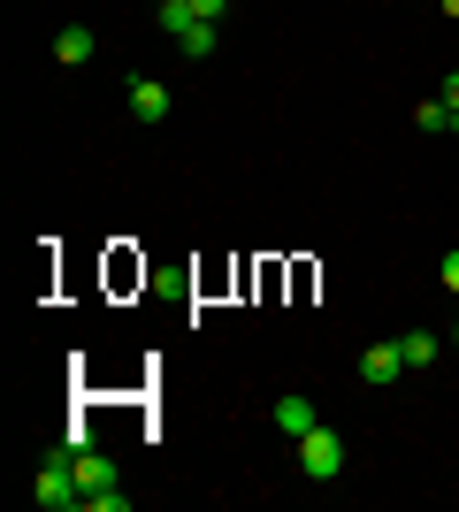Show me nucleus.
<instances>
[{
	"label": "nucleus",
	"instance_id": "nucleus-3",
	"mask_svg": "<svg viewBox=\"0 0 459 512\" xmlns=\"http://www.w3.org/2000/svg\"><path fill=\"white\" fill-rule=\"evenodd\" d=\"M398 375H406V352H398V337H383V344H368V352H360V383H368V390H391Z\"/></svg>",
	"mask_w": 459,
	"mask_h": 512
},
{
	"label": "nucleus",
	"instance_id": "nucleus-13",
	"mask_svg": "<svg viewBox=\"0 0 459 512\" xmlns=\"http://www.w3.org/2000/svg\"><path fill=\"white\" fill-rule=\"evenodd\" d=\"M444 291L459 299V253H444Z\"/></svg>",
	"mask_w": 459,
	"mask_h": 512
},
{
	"label": "nucleus",
	"instance_id": "nucleus-9",
	"mask_svg": "<svg viewBox=\"0 0 459 512\" xmlns=\"http://www.w3.org/2000/svg\"><path fill=\"white\" fill-rule=\"evenodd\" d=\"M414 130H429V138H452V130H459V115H452L444 100H421V107H414Z\"/></svg>",
	"mask_w": 459,
	"mask_h": 512
},
{
	"label": "nucleus",
	"instance_id": "nucleus-6",
	"mask_svg": "<svg viewBox=\"0 0 459 512\" xmlns=\"http://www.w3.org/2000/svg\"><path fill=\"white\" fill-rule=\"evenodd\" d=\"M69 467H77V490H115V482H123V474H115V459L108 451H77V459H69Z\"/></svg>",
	"mask_w": 459,
	"mask_h": 512
},
{
	"label": "nucleus",
	"instance_id": "nucleus-1",
	"mask_svg": "<svg viewBox=\"0 0 459 512\" xmlns=\"http://www.w3.org/2000/svg\"><path fill=\"white\" fill-rule=\"evenodd\" d=\"M299 474L306 482H337V474H345V436H337V428H306L299 436Z\"/></svg>",
	"mask_w": 459,
	"mask_h": 512
},
{
	"label": "nucleus",
	"instance_id": "nucleus-10",
	"mask_svg": "<svg viewBox=\"0 0 459 512\" xmlns=\"http://www.w3.org/2000/svg\"><path fill=\"white\" fill-rule=\"evenodd\" d=\"M176 54H184V62H207V54H215V23H192V31L176 39Z\"/></svg>",
	"mask_w": 459,
	"mask_h": 512
},
{
	"label": "nucleus",
	"instance_id": "nucleus-17",
	"mask_svg": "<svg viewBox=\"0 0 459 512\" xmlns=\"http://www.w3.org/2000/svg\"><path fill=\"white\" fill-rule=\"evenodd\" d=\"M452 344H459V321H452Z\"/></svg>",
	"mask_w": 459,
	"mask_h": 512
},
{
	"label": "nucleus",
	"instance_id": "nucleus-8",
	"mask_svg": "<svg viewBox=\"0 0 459 512\" xmlns=\"http://www.w3.org/2000/svg\"><path fill=\"white\" fill-rule=\"evenodd\" d=\"M153 23H161L169 39H184V31H192V23H207V16H199V0H153Z\"/></svg>",
	"mask_w": 459,
	"mask_h": 512
},
{
	"label": "nucleus",
	"instance_id": "nucleus-5",
	"mask_svg": "<svg viewBox=\"0 0 459 512\" xmlns=\"http://www.w3.org/2000/svg\"><path fill=\"white\" fill-rule=\"evenodd\" d=\"M268 421L284 428L291 444H299L306 428H322V413H314V398H299V390H284V398H276V413H268Z\"/></svg>",
	"mask_w": 459,
	"mask_h": 512
},
{
	"label": "nucleus",
	"instance_id": "nucleus-4",
	"mask_svg": "<svg viewBox=\"0 0 459 512\" xmlns=\"http://www.w3.org/2000/svg\"><path fill=\"white\" fill-rule=\"evenodd\" d=\"M123 100H131V115H138V123H169L176 92L161 85V77H131V85H123Z\"/></svg>",
	"mask_w": 459,
	"mask_h": 512
},
{
	"label": "nucleus",
	"instance_id": "nucleus-14",
	"mask_svg": "<svg viewBox=\"0 0 459 512\" xmlns=\"http://www.w3.org/2000/svg\"><path fill=\"white\" fill-rule=\"evenodd\" d=\"M444 107H452V115H459V69H452V77H444Z\"/></svg>",
	"mask_w": 459,
	"mask_h": 512
},
{
	"label": "nucleus",
	"instance_id": "nucleus-2",
	"mask_svg": "<svg viewBox=\"0 0 459 512\" xmlns=\"http://www.w3.org/2000/svg\"><path fill=\"white\" fill-rule=\"evenodd\" d=\"M31 497H39L46 512H69V505H85V490H77V467H69V451H62V444L46 451V467H39V490H31Z\"/></svg>",
	"mask_w": 459,
	"mask_h": 512
},
{
	"label": "nucleus",
	"instance_id": "nucleus-7",
	"mask_svg": "<svg viewBox=\"0 0 459 512\" xmlns=\"http://www.w3.org/2000/svg\"><path fill=\"white\" fill-rule=\"evenodd\" d=\"M54 62H62V69L92 62V31H85V23H62V31H54Z\"/></svg>",
	"mask_w": 459,
	"mask_h": 512
},
{
	"label": "nucleus",
	"instance_id": "nucleus-11",
	"mask_svg": "<svg viewBox=\"0 0 459 512\" xmlns=\"http://www.w3.org/2000/svg\"><path fill=\"white\" fill-rule=\"evenodd\" d=\"M398 352H406V367H429V360H437V337H429V329H406Z\"/></svg>",
	"mask_w": 459,
	"mask_h": 512
},
{
	"label": "nucleus",
	"instance_id": "nucleus-16",
	"mask_svg": "<svg viewBox=\"0 0 459 512\" xmlns=\"http://www.w3.org/2000/svg\"><path fill=\"white\" fill-rule=\"evenodd\" d=\"M444 16H459V0H444Z\"/></svg>",
	"mask_w": 459,
	"mask_h": 512
},
{
	"label": "nucleus",
	"instance_id": "nucleus-15",
	"mask_svg": "<svg viewBox=\"0 0 459 512\" xmlns=\"http://www.w3.org/2000/svg\"><path fill=\"white\" fill-rule=\"evenodd\" d=\"M222 8H230V0H199V16H207V23H222Z\"/></svg>",
	"mask_w": 459,
	"mask_h": 512
},
{
	"label": "nucleus",
	"instance_id": "nucleus-12",
	"mask_svg": "<svg viewBox=\"0 0 459 512\" xmlns=\"http://www.w3.org/2000/svg\"><path fill=\"white\" fill-rule=\"evenodd\" d=\"M85 505H92V512H131V490H92Z\"/></svg>",
	"mask_w": 459,
	"mask_h": 512
}]
</instances>
